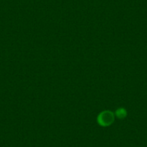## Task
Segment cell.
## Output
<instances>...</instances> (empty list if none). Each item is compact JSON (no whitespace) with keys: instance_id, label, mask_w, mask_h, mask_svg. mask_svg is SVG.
Segmentation results:
<instances>
[{"instance_id":"cell-1","label":"cell","mask_w":147,"mask_h":147,"mask_svg":"<svg viewBox=\"0 0 147 147\" xmlns=\"http://www.w3.org/2000/svg\"><path fill=\"white\" fill-rule=\"evenodd\" d=\"M115 114L110 110H104L97 115V121L102 127H107L112 125L115 121Z\"/></svg>"},{"instance_id":"cell-2","label":"cell","mask_w":147,"mask_h":147,"mask_svg":"<svg viewBox=\"0 0 147 147\" xmlns=\"http://www.w3.org/2000/svg\"><path fill=\"white\" fill-rule=\"evenodd\" d=\"M115 115L119 119H124L127 116V110L123 107H120L116 110Z\"/></svg>"}]
</instances>
